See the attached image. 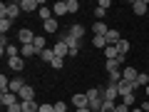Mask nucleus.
I'll list each match as a JSON object with an SVG mask.
<instances>
[{"instance_id":"nucleus-1","label":"nucleus","mask_w":149,"mask_h":112,"mask_svg":"<svg viewBox=\"0 0 149 112\" xmlns=\"http://www.w3.org/2000/svg\"><path fill=\"white\" fill-rule=\"evenodd\" d=\"M60 43H65V45L70 48V57H74V55L80 52V48H82V40H77V37H72V35H70V30L60 32Z\"/></svg>"},{"instance_id":"nucleus-2","label":"nucleus","mask_w":149,"mask_h":112,"mask_svg":"<svg viewBox=\"0 0 149 112\" xmlns=\"http://www.w3.org/2000/svg\"><path fill=\"white\" fill-rule=\"evenodd\" d=\"M85 95H87V100H90V110L92 112L102 110V102H104V97H102V87H90Z\"/></svg>"},{"instance_id":"nucleus-3","label":"nucleus","mask_w":149,"mask_h":112,"mask_svg":"<svg viewBox=\"0 0 149 112\" xmlns=\"http://www.w3.org/2000/svg\"><path fill=\"white\" fill-rule=\"evenodd\" d=\"M20 13H22L20 3H3V5H0V20H3V18H8V20H15Z\"/></svg>"},{"instance_id":"nucleus-4","label":"nucleus","mask_w":149,"mask_h":112,"mask_svg":"<svg viewBox=\"0 0 149 112\" xmlns=\"http://www.w3.org/2000/svg\"><path fill=\"white\" fill-rule=\"evenodd\" d=\"M102 97H104V100H112V102H114V100L119 97L117 85H104V87H102Z\"/></svg>"},{"instance_id":"nucleus-5","label":"nucleus","mask_w":149,"mask_h":112,"mask_svg":"<svg viewBox=\"0 0 149 112\" xmlns=\"http://www.w3.org/2000/svg\"><path fill=\"white\" fill-rule=\"evenodd\" d=\"M0 102H3V107H13V105L20 102V97H17L15 92H3V95H0Z\"/></svg>"},{"instance_id":"nucleus-6","label":"nucleus","mask_w":149,"mask_h":112,"mask_svg":"<svg viewBox=\"0 0 149 112\" xmlns=\"http://www.w3.org/2000/svg\"><path fill=\"white\" fill-rule=\"evenodd\" d=\"M137 87H139L137 82H127V80H122V82L117 85V90H119V97H122V95H129V92H134Z\"/></svg>"},{"instance_id":"nucleus-7","label":"nucleus","mask_w":149,"mask_h":112,"mask_svg":"<svg viewBox=\"0 0 149 112\" xmlns=\"http://www.w3.org/2000/svg\"><path fill=\"white\" fill-rule=\"evenodd\" d=\"M132 10H134V15H147L149 3H147V0H134V3H132Z\"/></svg>"},{"instance_id":"nucleus-8","label":"nucleus","mask_w":149,"mask_h":112,"mask_svg":"<svg viewBox=\"0 0 149 112\" xmlns=\"http://www.w3.org/2000/svg\"><path fill=\"white\" fill-rule=\"evenodd\" d=\"M20 8H22V13H32V10H40V0H22L20 3Z\"/></svg>"},{"instance_id":"nucleus-9","label":"nucleus","mask_w":149,"mask_h":112,"mask_svg":"<svg viewBox=\"0 0 149 112\" xmlns=\"http://www.w3.org/2000/svg\"><path fill=\"white\" fill-rule=\"evenodd\" d=\"M17 37H20V43H22V45H32V43H35V35H32L27 27H22V30L17 32Z\"/></svg>"},{"instance_id":"nucleus-10","label":"nucleus","mask_w":149,"mask_h":112,"mask_svg":"<svg viewBox=\"0 0 149 112\" xmlns=\"http://www.w3.org/2000/svg\"><path fill=\"white\" fill-rule=\"evenodd\" d=\"M72 105L80 110V107H90V100H87V95H82V92H77V95H72Z\"/></svg>"},{"instance_id":"nucleus-11","label":"nucleus","mask_w":149,"mask_h":112,"mask_svg":"<svg viewBox=\"0 0 149 112\" xmlns=\"http://www.w3.org/2000/svg\"><path fill=\"white\" fill-rule=\"evenodd\" d=\"M8 67H13L15 72H20L25 67V57H8Z\"/></svg>"},{"instance_id":"nucleus-12","label":"nucleus","mask_w":149,"mask_h":112,"mask_svg":"<svg viewBox=\"0 0 149 112\" xmlns=\"http://www.w3.org/2000/svg\"><path fill=\"white\" fill-rule=\"evenodd\" d=\"M32 55H40V50H37L35 48V45H22V48H20V57H32Z\"/></svg>"},{"instance_id":"nucleus-13","label":"nucleus","mask_w":149,"mask_h":112,"mask_svg":"<svg viewBox=\"0 0 149 112\" xmlns=\"http://www.w3.org/2000/svg\"><path fill=\"white\" fill-rule=\"evenodd\" d=\"M137 77H139V72L134 67H124V72H122V80H127V82H137Z\"/></svg>"},{"instance_id":"nucleus-14","label":"nucleus","mask_w":149,"mask_h":112,"mask_svg":"<svg viewBox=\"0 0 149 112\" xmlns=\"http://www.w3.org/2000/svg\"><path fill=\"white\" fill-rule=\"evenodd\" d=\"M52 52H55V57H65V55H70V48H67L65 43H60V40H57V45L52 48Z\"/></svg>"},{"instance_id":"nucleus-15","label":"nucleus","mask_w":149,"mask_h":112,"mask_svg":"<svg viewBox=\"0 0 149 112\" xmlns=\"http://www.w3.org/2000/svg\"><path fill=\"white\" fill-rule=\"evenodd\" d=\"M17 97H20V102H27V100H35V90H32V87H22V90H20V95H17Z\"/></svg>"},{"instance_id":"nucleus-16","label":"nucleus","mask_w":149,"mask_h":112,"mask_svg":"<svg viewBox=\"0 0 149 112\" xmlns=\"http://www.w3.org/2000/svg\"><path fill=\"white\" fill-rule=\"evenodd\" d=\"M0 52L5 55V57H20V48H17V45H8V48H3Z\"/></svg>"},{"instance_id":"nucleus-17","label":"nucleus","mask_w":149,"mask_h":112,"mask_svg":"<svg viewBox=\"0 0 149 112\" xmlns=\"http://www.w3.org/2000/svg\"><path fill=\"white\" fill-rule=\"evenodd\" d=\"M92 32H95V35H102V37H104L107 32H109V27H107V25H104L102 20H97L95 25H92Z\"/></svg>"},{"instance_id":"nucleus-18","label":"nucleus","mask_w":149,"mask_h":112,"mask_svg":"<svg viewBox=\"0 0 149 112\" xmlns=\"http://www.w3.org/2000/svg\"><path fill=\"white\" fill-rule=\"evenodd\" d=\"M104 57H107V60H117V57H119L117 45H107V48H104Z\"/></svg>"},{"instance_id":"nucleus-19","label":"nucleus","mask_w":149,"mask_h":112,"mask_svg":"<svg viewBox=\"0 0 149 112\" xmlns=\"http://www.w3.org/2000/svg\"><path fill=\"white\" fill-rule=\"evenodd\" d=\"M104 37H107V45H117L119 40H122V35H119L117 30H109V32H107Z\"/></svg>"},{"instance_id":"nucleus-20","label":"nucleus","mask_w":149,"mask_h":112,"mask_svg":"<svg viewBox=\"0 0 149 112\" xmlns=\"http://www.w3.org/2000/svg\"><path fill=\"white\" fill-rule=\"evenodd\" d=\"M70 35L77 37V40H82V37H85V25H72L70 27Z\"/></svg>"},{"instance_id":"nucleus-21","label":"nucleus","mask_w":149,"mask_h":112,"mask_svg":"<svg viewBox=\"0 0 149 112\" xmlns=\"http://www.w3.org/2000/svg\"><path fill=\"white\" fill-rule=\"evenodd\" d=\"M37 13H40V18H42V22L52 20V15H55V13H52V8H47V5H42L40 10H37Z\"/></svg>"},{"instance_id":"nucleus-22","label":"nucleus","mask_w":149,"mask_h":112,"mask_svg":"<svg viewBox=\"0 0 149 112\" xmlns=\"http://www.w3.org/2000/svg\"><path fill=\"white\" fill-rule=\"evenodd\" d=\"M40 60H42V62H50V65H52V60H55V52H52V48H45L42 52H40Z\"/></svg>"},{"instance_id":"nucleus-23","label":"nucleus","mask_w":149,"mask_h":112,"mask_svg":"<svg viewBox=\"0 0 149 112\" xmlns=\"http://www.w3.org/2000/svg\"><path fill=\"white\" fill-rule=\"evenodd\" d=\"M22 105V112H37L40 110V105H37L35 100H27V102H20Z\"/></svg>"},{"instance_id":"nucleus-24","label":"nucleus","mask_w":149,"mask_h":112,"mask_svg":"<svg viewBox=\"0 0 149 112\" xmlns=\"http://www.w3.org/2000/svg\"><path fill=\"white\" fill-rule=\"evenodd\" d=\"M25 87V82L20 80V77H15V80H10V92H15V95H20V90Z\"/></svg>"},{"instance_id":"nucleus-25","label":"nucleus","mask_w":149,"mask_h":112,"mask_svg":"<svg viewBox=\"0 0 149 112\" xmlns=\"http://www.w3.org/2000/svg\"><path fill=\"white\" fill-rule=\"evenodd\" d=\"M52 13H55V15H65V13H67V3H65V0L55 3V5H52Z\"/></svg>"},{"instance_id":"nucleus-26","label":"nucleus","mask_w":149,"mask_h":112,"mask_svg":"<svg viewBox=\"0 0 149 112\" xmlns=\"http://www.w3.org/2000/svg\"><path fill=\"white\" fill-rule=\"evenodd\" d=\"M129 48H132V45H129V40H124V37H122V40L117 43V50H119V55H127V52H129Z\"/></svg>"},{"instance_id":"nucleus-27","label":"nucleus","mask_w":149,"mask_h":112,"mask_svg":"<svg viewBox=\"0 0 149 112\" xmlns=\"http://www.w3.org/2000/svg\"><path fill=\"white\" fill-rule=\"evenodd\" d=\"M45 32H60V25H57V20H55V18L45 22Z\"/></svg>"},{"instance_id":"nucleus-28","label":"nucleus","mask_w":149,"mask_h":112,"mask_svg":"<svg viewBox=\"0 0 149 112\" xmlns=\"http://www.w3.org/2000/svg\"><path fill=\"white\" fill-rule=\"evenodd\" d=\"M92 45H95V48H102V50H104V48H107V37L95 35V37H92Z\"/></svg>"},{"instance_id":"nucleus-29","label":"nucleus","mask_w":149,"mask_h":112,"mask_svg":"<svg viewBox=\"0 0 149 112\" xmlns=\"http://www.w3.org/2000/svg\"><path fill=\"white\" fill-rule=\"evenodd\" d=\"M114 107H117V102H112V100L102 102V112H114Z\"/></svg>"},{"instance_id":"nucleus-30","label":"nucleus","mask_w":149,"mask_h":112,"mask_svg":"<svg viewBox=\"0 0 149 112\" xmlns=\"http://www.w3.org/2000/svg\"><path fill=\"white\" fill-rule=\"evenodd\" d=\"M137 85H139V87H147V85H149V75H147V72H139Z\"/></svg>"},{"instance_id":"nucleus-31","label":"nucleus","mask_w":149,"mask_h":112,"mask_svg":"<svg viewBox=\"0 0 149 112\" xmlns=\"http://www.w3.org/2000/svg\"><path fill=\"white\" fill-rule=\"evenodd\" d=\"M134 100H137V97H134V92H129V95H122V105H127V107H132V105H134Z\"/></svg>"},{"instance_id":"nucleus-32","label":"nucleus","mask_w":149,"mask_h":112,"mask_svg":"<svg viewBox=\"0 0 149 112\" xmlns=\"http://www.w3.org/2000/svg\"><path fill=\"white\" fill-rule=\"evenodd\" d=\"M0 90H3V92H10V80H8L5 75H0Z\"/></svg>"},{"instance_id":"nucleus-33","label":"nucleus","mask_w":149,"mask_h":112,"mask_svg":"<svg viewBox=\"0 0 149 112\" xmlns=\"http://www.w3.org/2000/svg\"><path fill=\"white\" fill-rule=\"evenodd\" d=\"M32 45L42 52V50H45V37H42V35H35V43H32Z\"/></svg>"},{"instance_id":"nucleus-34","label":"nucleus","mask_w":149,"mask_h":112,"mask_svg":"<svg viewBox=\"0 0 149 112\" xmlns=\"http://www.w3.org/2000/svg\"><path fill=\"white\" fill-rule=\"evenodd\" d=\"M80 10V3L77 0H67V13H77Z\"/></svg>"},{"instance_id":"nucleus-35","label":"nucleus","mask_w":149,"mask_h":112,"mask_svg":"<svg viewBox=\"0 0 149 112\" xmlns=\"http://www.w3.org/2000/svg\"><path fill=\"white\" fill-rule=\"evenodd\" d=\"M10 22H13V20H8V18H3V20H0V32H3V35L10 30Z\"/></svg>"},{"instance_id":"nucleus-36","label":"nucleus","mask_w":149,"mask_h":112,"mask_svg":"<svg viewBox=\"0 0 149 112\" xmlns=\"http://www.w3.org/2000/svg\"><path fill=\"white\" fill-rule=\"evenodd\" d=\"M104 15H107V8H100V5H97V8H95V18H97V20H102Z\"/></svg>"},{"instance_id":"nucleus-37","label":"nucleus","mask_w":149,"mask_h":112,"mask_svg":"<svg viewBox=\"0 0 149 112\" xmlns=\"http://www.w3.org/2000/svg\"><path fill=\"white\" fill-rule=\"evenodd\" d=\"M62 65H65V57H55V60H52V67H55V70H60Z\"/></svg>"},{"instance_id":"nucleus-38","label":"nucleus","mask_w":149,"mask_h":112,"mask_svg":"<svg viewBox=\"0 0 149 112\" xmlns=\"http://www.w3.org/2000/svg\"><path fill=\"white\" fill-rule=\"evenodd\" d=\"M37 112H55V105H40Z\"/></svg>"},{"instance_id":"nucleus-39","label":"nucleus","mask_w":149,"mask_h":112,"mask_svg":"<svg viewBox=\"0 0 149 112\" xmlns=\"http://www.w3.org/2000/svg\"><path fill=\"white\" fill-rule=\"evenodd\" d=\"M5 112H22V105H20V102H17V105H13V107H8Z\"/></svg>"},{"instance_id":"nucleus-40","label":"nucleus","mask_w":149,"mask_h":112,"mask_svg":"<svg viewBox=\"0 0 149 112\" xmlns=\"http://www.w3.org/2000/svg\"><path fill=\"white\" fill-rule=\"evenodd\" d=\"M67 107H65V102H55V112H65Z\"/></svg>"},{"instance_id":"nucleus-41","label":"nucleus","mask_w":149,"mask_h":112,"mask_svg":"<svg viewBox=\"0 0 149 112\" xmlns=\"http://www.w3.org/2000/svg\"><path fill=\"white\" fill-rule=\"evenodd\" d=\"M114 112H129V107L127 105H117V107H114Z\"/></svg>"},{"instance_id":"nucleus-42","label":"nucleus","mask_w":149,"mask_h":112,"mask_svg":"<svg viewBox=\"0 0 149 112\" xmlns=\"http://www.w3.org/2000/svg\"><path fill=\"white\" fill-rule=\"evenodd\" d=\"M77 112H92V110H90V107H80V110H77Z\"/></svg>"},{"instance_id":"nucleus-43","label":"nucleus","mask_w":149,"mask_h":112,"mask_svg":"<svg viewBox=\"0 0 149 112\" xmlns=\"http://www.w3.org/2000/svg\"><path fill=\"white\" fill-rule=\"evenodd\" d=\"M129 112H144V110H142V107H132V110H129Z\"/></svg>"},{"instance_id":"nucleus-44","label":"nucleus","mask_w":149,"mask_h":112,"mask_svg":"<svg viewBox=\"0 0 149 112\" xmlns=\"http://www.w3.org/2000/svg\"><path fill=\"white\" fill-rule=\"evenodd\" d=\"M144 92H147V97H149V85H147V87H144Z\"/></svg>"},{"instance_id":"nucleus-45","label":"nucleus","mask_w":149,"mask_h":112,"mask_svg":"<svg viewBox=\"0 0 149 112\" xmlns=\"http://www.w3.org/2000/svg\"><path fill=\"white\" fill-rule=\"evenodd\" d=\"M147 112H149V110H147Z\"/></svg>"}]
</instances>
